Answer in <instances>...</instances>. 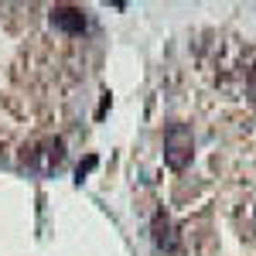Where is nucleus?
I'll list each match as a JSON object with an SVG mask.
<instances>
[{
    "instance_id": "1",
    "label": "nucleus",
    "mask_w": 256,
    "mask_h": 256,
    "mask_svg": "<svg viewBox=\"0 0 256 256\" xmlns=\"http://www.w3.org/2000/svg\"><path fill=\"white\" fill-rule=\"evenodd\" d=\"M192 150H195V134L188 123H168L164 130V164L171 171H184L192 164Z\"/></svg>"
},
{
    "instance_id": "2",
    "label": "nucleus",
    "mask_w": 256,
    "mask_h": 256,
    "mask_svg": "<svg viewBox=\"0 0 256 256\" xmlns=\"http://www.w3.org/2000/svg\"><path fill=\"white\" fill-rule=\"evenodd\" d=\"M48 20L65 38H82V31H86V10H79V7H52Z\"/></svg>"
}]
</instances>
